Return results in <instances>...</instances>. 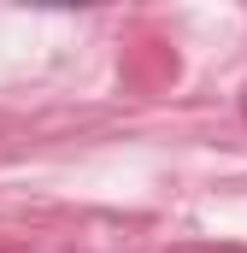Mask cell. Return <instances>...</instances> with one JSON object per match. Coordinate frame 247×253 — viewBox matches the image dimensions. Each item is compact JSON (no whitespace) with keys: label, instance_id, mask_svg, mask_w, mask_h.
Here are the masks:
<instances>
[{"label":"cell","instance_id":"1","mask_svg":"<svg viewBox=\"0 0 247 253\" xmlns=\"http://www.w3.org/2000/svg\"><path fill=\"white\" fill-rule=\"evenodd\" d=\"M188 253H247V248H188Z\"/></svg>","mask_w":247,"mask_h":253},{"label":"cell","instance_id":"2","mask_svg":"<svg viewBox=\"0 0 247 253\" xmlns=\"http://www.w3.org/2000/svg\"><path fill=\"white\" fill-rule=\"evenodd\" d=\"M242 118H247V100H242Z\"/></svg>","mask_w":247,"mask_h":253}]
</instances>
